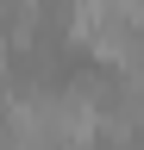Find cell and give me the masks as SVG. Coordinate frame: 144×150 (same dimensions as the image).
Masks as SVG:
<instances>
[{"label":"cell","mask_w":144,"mask_h":150,"mask_svg":"<svg viewBox=\"0 0 144 150\" xmlns=\"http://www.w3.org/2000/svg\"><path fill=\"white\" fill-rule=\"evenodd\" d=\"M0 75H6V44H0Z\"/></svg>","instance_id":"1"}]
</instances>
